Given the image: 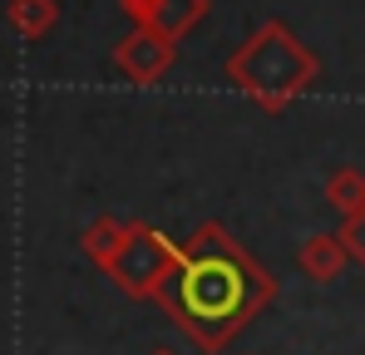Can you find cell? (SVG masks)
Wrapping results in <instances>:
<instances>
[{"mask_svg": "<svg viewBox=\"0 0 365 355\" xmlns=\"http://www.w3.org/2000/svg\"><path fill=\"white\" fill-rule=\"evenodd\" d=\"M123 227H128L123 217H114V212H99V217H94V222L79 232V252H84V257H89L99 272H104V267L114 262V252H119Z\"/></svg>", "mask_w": 365, "mask_h": 355, "instance_id": "obj_8", "label": "cell"}, {"mask_svg": "<svg viewBox=\"0 0 365 355\" xmlns=\"http://www.w3.org/2000/svg\"><path fill=\"white\" fill-rule=\"evenodd\" d=\"M227 79L257 109L282 114L321 79V59L287 20H262L242 45L227 55Z\"/></svg>", "mask_w": 365, "mask_h": 355, "instance_id": "obj_2", "label": "cell"}, {"mask_svg": "<svg viewBox=\"0 0 365 355\" xmlns=\"http://www.w3.org/2000/svg\"><path fill=\"white\" fill-rule=\"evenodd\" d=\"M5 20H10V30L20 40H45L60 25V0H10Z\"/></svg>", "mask_w": 365, "mask_h": 355, "instance_id": "obj_7", "label": "cell"}, {"mask_svg": "<svg viewBox=\"0 0 365 355\" xmlns=\"http://www.w3.org/2000/svg\"><path fill=\"white\" fill-rule=\"evenodd\" d=\"M173 64H178V45H168L163 35H153L143 25H133L119 45H114V69H119L128 84H138V89L163 84L173 74Z\"/></svg>", "mask_w": 365, "mask_h": 355, "instance_id": "obj_4", "label": "cell"}, {"mask_svg": "<svg viewBox=\"0 0 365 355\" xmlns=\"http://www.w3.org/2000/svg\"><path fill=\"white\" fill-rule=\"evenodd\" d=\"M326 202H331L341 217L361 212L365 207V173L361 168H336V173L326 178Z\"/></svg>", "mask_w": 365, "mask_h": 355, "instance_id": "obj_9", "label": "cell"}, {"mask_svg": "<svg viewBox=\"0 0 365 355\" xmlns=\"http://www.w3.org/2000/svg\"><path fill=\"white\" fill-rule=\"evenodd\" d=\"M148 355H178V351H173V346H153Z\"/></svg>", "mask_w": 365, "mask_h": 355, "instance_id": "obj_11", "label": "cell"}, {"mask_svg": "<svg viewBox=\"0 0 365 355\" xmlns=\"http://www.w3.org/2000/svg\"><path fill=\"white\" fill-rule=\"evenodd\" d=\"M341 242H346L351 262H361V267H365V207H361V212H351V217H341Z\"/></svg>", "mask_w": 365, "mask_h": 355, "instance_id": "obj_10", "label": "cell"}, {"mask_svg": "<svg viewBox=\"0 0 365 355\" xmlns=\"http://www.w3.org/2000/svg\"><path fill=\"white\" fill-rule=\"evenodd\" d=\"M173 252H178V242L163 232V227H153V222H128L114 262L104 267V277H109L123 296H133V301H153L158 287H163V277H168V267H173Z\"/></svg>", "mask_w": 365, "mask_h": 355, "instance_id": "obj_3", "label": "cell"}, {"mask_svg": "<svg viewBox=\"0 0 365 355\" xmlns=\"http://www.w3.org/2000/svg\"><path fill=\"white\" fill-rule=\"evenodd\" d=\"M272 296H277V277L222 222H202L192 227L187 242H178L173 267L153 301L187 336V346L212 355L232 346V336H242L272 306Z\"/></svg>", "mask_w": 365, "mask_h": 355, "instance_id": "obj_1", "label": "cell"}, {"mask_svg": "<svg viewBox=\"0 0 365 355\" xmlns=\"http://www.w3.org/2000/svg\"><path fill=\"white\" fill-rule=\"evenodd\" d=\"M346 262H351V252H346L341 232H316L297 247V267L306 282H336L346 272Z\"/></svg>", "mask_w": 365, "mask_h": 355, "instance_id": "obj_6", "label": "cell"}, {"mask_svg": "<svg viewBox=\"0 0 365 355\" xmlns=\"http://www.w3.org/2000/svg\"><path fill=\"white\" fill-rule=\"evenodd\" d=\"M123 15L153 35H163L168 45L187 40L202 20H207V0H119Z\"/></svg>", "mask_w": 365, "mask_h": 355, "instance_id": "obj_5", "label": "cell"}]
</instances>
